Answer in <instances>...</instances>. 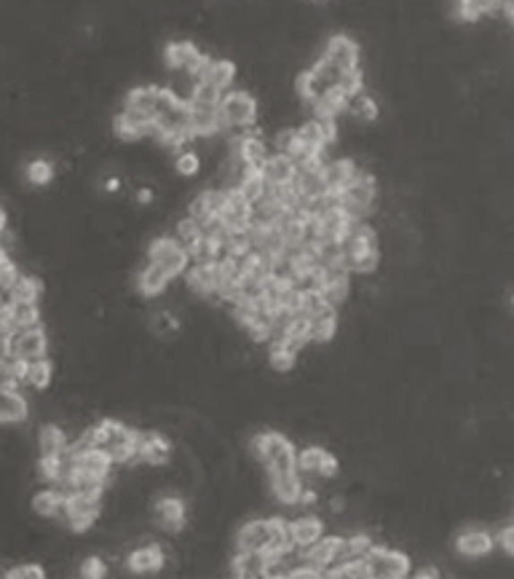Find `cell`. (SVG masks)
Wrapping results in <instances>:
<instances>
[{"label":"cell","instance_id":"5b68a950","mask_svg":"<svg viewBox=\"0 0 514 579\" xmlns=\"http://www.w3.org/2000/svg\"><path fill=\"white\" fill-rule=\"evenodd\" d=\"M220 126L223 129H247L257 121V99L247 89H231L223 94L220 108Z\"/></svg>","mask_w":514,"mask_h":579},{"label":"cell","instance_id":"484cf974","mask_svg":"<svg viewBox=\"0 0 514 579\" xmlns=\"http://www.w3.org/2000/svg\"><path fill=\"white\" fill-rule=\"evenodd\" d=\"M64 510V494L54 486L48 488H40L35 497H32V513L40 515V518H59Z\"/></svg>","mask_w":514,"mask_h":579},{"label":"cell","instance_id":"ee69618b","mask_svg":"<svg viewBox=\"0 0 514 579\" xmlns=\"http://www.w3.org/2000/svg\"><path fill=\"white\" fill-rule=\"evenodd\" d=\"M105 577H107V564H105L102 558L91 556V558H86V561L81 564V579H105Z\"/></svg>","mask_w":514,"mask_h":579},{"label":"cell","instance_id":"d4e9b609","mask_svg":"<svg viewBox=\"0 0 514 579\" xmlns=\"http://www.w3.org/2000/svg\"><path fill=\"white\" fill-rule=\"evenodd\" d=\"M43 282L32 274H19V280L11 285V290L5 292V300L11 303H40L43 298Z\"/></svg>","mask_w":514,"mask_h":579},{"label":"cell","instance_id":"74e56055","mask_svg":"<svg viewBox=\"0 0 514 579\" xmlns=\"http://www.w3.org/2000/svg\"><path fill=\"white\" fill-rule=\"evenodd\" d=\"M201 237H204V229H201L193 218H188V215L175 226V239H177L188 253L199 245V239H201Z\"/></svg>","mask_w":514,"mask_h":579},{"label":"cell","instance_id":"836d02e7","mask_svg":"<svg viewBox=\"0 0 514 579\" xmlns=\"http://www.w3.org/2000/svg\"><path fill=\"white\" fill-rule=\"evenodd\" d=\"M319 292H321L324 303H327L330 308H335V311H338V308L348 300V295H351V277H335V280H327Z\"/></svg>","mask_w":514,"mask_h":579},{"label":"cell","instance_id":"e575fe53","mask_svg":"<svg viewBox=\"0 0 514 579\" xmlns=\"http://www.w3.org/2000/svg\"><path fill=\"white\" fill-rule=\"evenodd\" d=\"M67 462L64 456H40L38 459V478L48 486H59V480L64 478Z\"/></svg>","mask_w":514,"mask_h":579},{"label":"cell","instance_id":"bcb514c9","mask_svg":"<svg viewBox=\"0 0 514 579\" xmlns=\"http://www.w3.org/2000/svg\"><path fill=\"white\" fill-rule=\"evenodd\" d=\"M493 540H496V545H499V548H501V550H504L510 558H514V523L504 526V529H501V531H499Z\"/></svg>","mask_w":514,"mask_h":579},{"label":"cell","instance_id":"4316f807","mask_svg":"<svg viewBox=\"0 0 514 579\" xmlns=\"http://www.w3.org/2000/svg\"><path fill=\"white\" fill-rule=\"evenodd\" d=\"M270 494L281 502V505H300V494H303V480L300 475H273L270 478Z\"/></svg>","mask_w":514,"mask_h":579},{"label":"cell","instance_id":"cb8c5ba5","mask_svg":"<svg viewBox=\"0 0 514 579\" xmlns=\"http://www.w3.org/2000/svg\"><path fill=\"white\" fill-rule=\"evenodd\" d=\"M67 432L59 424H40L38 427V451L40 456H64L67 451Z\"/></svg>","mask_w":514,"mask_h":579},{"label":"cell","instance_id":"d6a6232c","mask_svg":"<svg viewBox=\"0 0 514 579\" xmlns=\"http://www.w3.org/2000/svg\"><path fill=\"white\" fill-rule=\"evenodd\" d=\"M308 322H311V341L313 343H330L338 333V311H332V308L308 319Z\"/></svg>","mask_w":514,"mask_h":579},{"label":"cell","instance_id":"8992f818","mask_svg":"<svg viewBox=\"0 0 514 579\" xmlns=\"http://www.w3.org/2000/svg\"><path fill=\"white\" fill-rule=\"evenodd\" d=\"M148 264L158 266L169 280H175L188 272L191 255L175 237H156L148 247Z\"/></svg>","mask_w":514,"mask_h":579},{"label":"cell","instance_id":"30bf717a","mask_svg":"<svg viewBox=\"0 0 514 579\" xmlns=\"http://www.w3.org/2000/svg\"><path fill=\"white\" fill-rule=\"evenodd\" d=\"M346 537H321L313 548L303 550L300 566L316 569V572H330L332 566L346 564Z\"/></svg>","mask_w":514,"mask_h":579},{"label":"cell","instance_id":"f1b7e54d","mask_svg":"<svg viewBox=\"0 0 514 579\" xmlns=\"http://www.w3.org/2000/svg\"><path fill=\"white\" fill-rule=\"evenodd\" d=\"M169 277L158 269V266H153V264H148L140 274H137V290L145 295V298H156V295H161L164 290L169 288Z\"/></svg>","mask_w":514,"mask_h":579},{"label":"cell","instance_id":"ffe728a7","mask_svg":"<svg viewBox=\"0 0 514 579\" xmlns=\"http://www.w3.org/2000/svg\"><path fill=\"white\" fill-rule=\"evenodd\" d=\"M348 105H351V99H348L338 86H332V89H327L311 108H313V118H316V121H338V116L346 113Z\"/></svg>","mask_w":514,"mask_h":579},{"label":"cell","instance_id":"277c9868","mask_svg":"<svg viewBox=\"0 0 514 579\" xmlns=\"http://www.w3.org/2000/svg\"><path fill=\"white\" fill-rule=\"evenodd\" d=\"M378 199V180L373 172L359 169L354 180L340 191V207L354 223H364V218L373 212Z\"/></svg>","mask_w":514,"mask_h":579},{"label":"cell","instance_id":"d6986e66","mask_svg":"<svg viewBox=\"0 0 514 579\" xmlns=\"http://www.w3.org/2000/svg\"><path fill=\"white\" fill-rule=\"evenodd\" d=\"M185 277H188V288L193 290L196 295L210 298V295H218V290H220V269H218V264H199V266L188 269Z\"/></svg>","mask_w":514,"mask_h":579},{"label":"cell","instance_id":"f546056e","mask_svg":"<svg viewBox=\"0 0 514 579\" xmlns=\"http://www.w3.org/2000/svg\"><path fill=\"white\" fill-rule=\"evenodd\" d=\"M223 126H220V116L218 110H191V118H188V132L191 137H212L218 134Z\"/></svg>","mask_w":514,"mask_h":579},{"label":"cell","instance_id":"e0dca14e","mask_svg":"<svg viewBox=\"0 0 514 579\" xmlns=\"http://www.w3.org/2000/svg\"><path fill=\"white\" fill-rule=\"evenodd\" d=\"M167 564L164 558V550L158 545H145V548H137L134 553H129L126 558V569L137 577H145V575H156L161 572Z\"/></svg>","mask_w":514,"mask_h":579},{"label":"cell","instance_id":"5bb4252c","mask_svg":"<svg viewBox=\"0 0 514 579\" xmlns=\"http://www.w3.org/2000/svg\"><path fill=\"white\" fill-rule=\"evenodd\" d=\"M493 548H496V540L485 529H467L456 540V553L461 558H475V561L477 558H488L493 553Z\"/></svg>","mask_w":514,"mask_h":579},{"label":"cell","instance_id":"1f68e13d","mask_svg":"<svg viewBox=\"0 0 514 579\" xmlns=\"http://www.w3.org/2000/svg\"><path fill=\"white\" fill-rule=\"evenodd\" d=\"M268 156H270V151L260 137H255V134L242 137V161H244L247 169H262Z\"/></svg>","mask_w":514,"mask_h":579},{"label":"cell","instance_id":"b9f144b4","mask_svg":"<svg viewBox=\"0 0 514 579\" xmlns=\"http://www.w3.org/2000/svg\"><path fill=\"white\" fill-rule=\"evenodd\" d=\"M175 169H177V175H183V177H196L199 169H201L199 153H196V151H180L177 159H175Z\"/></svg>","mask_w":514,"mask_h":579},{"label":"cell","instance_id":"9a60e30c","mask_svg":"<svg viewBox=\"0 0 514 579\" xmlns=\"http://www.w3.org/2000/svg\"><path fill=\"white\" fill-rule=\"evenodd\" d=\"M169 459H172V445L161 432H140L137 462H145L150 467H161Z\"/></svg>","mask_w":514,"mask_h":579},{"label":"cell","instance_id":"f907efd6","mask_svg":"<svg viewBox=\"0 0 514 579\" xmlns=\"http://www.w3.org/2000/svg\"><path fill=\"white\" fill-rule=\"evenodd\" d=\"M504 13H507V16L514 22V3H507V5H504Z\"/></svg>","mask_w":514,"mask_h":579},{"label":"cell","instance_id":"3957f363","mask_svg":"<svg viewBox=\"0 0 514 579\" xmlns=\"http://www.w3.org/2000/svg\"><path fill=\"white\" fill-rule=\"evenodd\" d=\"M343 255L351 274H373L381 266V245L375 229L367 223H354L348 237L343 239Z\"/></svg>","mask_w":514,"mask_h":579},{"label":"cell","instance_id":"2e32d148","mask_svg":"<svg viewBox=\"0 0 514 579\" xmlns=\"http://www.w3.org/2000/svg\"><path fill=\"white\" fill-rule=\"evenodd\" d=\"M321 537H324V521L321 518H316V515H300V518L289 521V540H292L295 550H308Z\"/></svg>","mask_w":514,"mask_h":579},{"label":"cell","instance_id":"60d3db41","mask_svg":"<svg viewBox=\"0 0 514 579\" xmlns=\"http://www.w3.org/2000/svg\"><path fill=\"white\" fill-rule=\"evenodd\" d=\"M324 579H370V575H367L364 561H346V564L324 572Z\"/></svg>","mask_w":514,"mask_h":579},{"label":"cell","instance_id":"83f0119b","mask_svg":"<svg viewBox=\"0 0 514 579\" xmlns=\"http://www.w3.org/2000/svg\"><path fill=\"white\" fill-rule=\"evenodd\" d=\"M236 191L255 207L260 204L265 196H268V183H265V177H262V172L260 169H247L244 175H242V180H239V186H236Z\"/></svg>","mask_w":514,"mask_h":579},{"label":"cell","instance_id":"6da1fadb","mask_svg":"<svg viewBox=\"0 0 514 579\" xmlns=\"http://www.w3.org/2000/svg\"><path fill=\"white\" fill-rule=\"evenodd\" d=\"M89 437H91L94 448H102L113 459V464L137 462V448H140L137 429H129L126 424H121L116 419H105L94 429H89Z\"/></svg>","mask_w":514,"mask_h":579},{"label":"cell","instance_id":"7402d4cb","mask_svg":"<svg viewBox=\"0 0 514 579\" xmlns=\"http://www.w3.org/2000/svg\"><path fill=\"white\" fill-rule=\"evenodd\" d=\"M30 416L27 397L21 392L0 389V424H24Z\"/></svg>","mask_w":514,"mask_h":579},{"label":"cell","instance_id":"f35d334b","mask_svg":"<svg viewBox=\"0 0 514 579\" xmlns=\"http://www.w3.org/2000/svg\"><path fill=\"white\" fill-rule=\"evenodd\" d=\"M268 362H270L273 370L287 373V370H292L297 365V351L289 349V346H284V343H278V341H273L270 351H268Z\"/></svg>","mask_w":514,"mask_h":579},{"label":"cell","instance_id":"7bdbcfd3","mask_svg":"<svg viewBox=\"0 0 514 579\" xmlns=\"http://www.w3.org/2000/svg\"><path fill=\"white\" fill-rule=\"evenodd\" d=\"M273 145H276V153L292 156V151H295V145H297V129H292V126L278 129L276 137H273Z\"/></svg>","mask_w":514,"mask_h":579},{"label":"cell","instance_id":"4dcf8cb0","mask_svg":"<svg viewBox=\"0 0 514 579\" xmlns=\"http://www.w3.org/2000/svg\"><path fill=\"white\" fill-rule=\"evenodd\" d=\"M11 322L16 330H27V327H40L43 322V311H40V303H11Z\"/></svg>","mask_w":514,"mask_h":579},{"label":"cell","instance_id":"8d00e7d4","mask_svg":"<svg viewBox=\"0 0 514 579\" xmlns=\"http://www.w3.org/2000/svg\"><path fill=\"white\" fill-rule=\"evenodd\" d=\"M24 177H27L30 186L43 188V186H48L54 180V164L48 159H35V161H30L24 167Z\"/></svg>","mask_w":514,"mask_h":579},{"label":"cell","instance_id":"8fae6325","mask_svg":"<svg viewBox=\"0 0 514 579\" xmlns=\"http://www.w3.org/2000/svg\"><path fill=\"white\" fill-rule=\"evenodd\" d=\"M321 59L338 70V73H348V70H359V59H362V48L351 35H332L324 46Z\"/></svg>","mask_w":514,"mask_h":579},{"label":"cell","instance_id":"7a4b0ae2","mask_svg":"<svg viewBox=\"0 0 514 579\" xmlns=\"http://www.w3.org/2000/svg\"><path fill=\"white\" fill-rule=\"evenodd\" d=\"M253 456L265 464L268 478L273 475H295L297 472V451L281 432H260L250 443Z\"/></svg>","mask_w":514,"mask_h":579},{"label":"cell","instance_id":"9c48e42d","mask_svg":"<svg viewBox=\"0 0 514 579\" xmlns=\"http://www.w3.org/2000/svg\"><path fill=\"white\" fill-rule=\"evenodd\" d=\"M8 354L11 359H21V362H38L48 357V333L40 327H27V330H16L8 338Z\"/></svg>","mask_w":514,"mask_h":579},{"label":"cell","instance_id":"ac0fdd59","mask_svg":"<svg viewBox=\"0 0 514 579\" xmlns=\"http://www.w3.org/2000/svg\"><path fill=\"white\" fill-rule=\"evenodd\" d=\"M153 513H156V521H158V526L164 531H172V534L183 531V526H185V502L180 497H161L156 502Z\"/></svg>","mask_w":514,"mask_h":579},{"label":"cell","instance_id":"603a6c76","mask_svg":"<svg viewBox=\"0 0 514 579\" xmlns=\"http://www.w3.org/2000/svg\"><path fill=\"white\" fill-rule=\"evenodd\" d=\"M236 75H239V70H236V62H234V59H212L201 81L210 83V86H215L220 94H226V91H231Z\"/></svg>","mask_w":514,"mask_h":579},{"label":"cell","instance_id":"52a82bcc","mask_svg":"<svg viewBox=\"0 0 514 579\" xmlns=\"http://www.w3.org/2000/svg\"><path fill=\"white\" fill-rule=\"evenodd\" d=\"M99 513H102V497H89V494H67L64 497L62 518H64L67 531H73V534L89 531L97 523Z\"/></svg>","mask_w":514,"mask_h":579},{"label":"cell","instance_id":"ab89813d","mask_svg":"<svg viewBox=\"0 0 514 579\" xmlns=\"http://www.w3.org/2000/svg\"><path fill=\"white\" fill-rule=\"evenodd\" d=\"M348 108H351V113H354L359 121H367V124H370V121H378V116H381L378 102H375L370 94H364V91H362L359 97H354Z\"/></svg>","mask_w":514,"mask_h":579},{"label":"cell","instance_id":"44dd1931","mask_svg":"<svg viewBox=\"0 0 514 579\" xmlns=\"http://www.w3.org/2000/svg\"><path fill=\"white\" fill-rule=\"evenodd\" d=\"M356 172H359V167H356L351 159H332V161H324V180H327L330 194H340V191L354 180Z\"/></svg>","mask_w":514,"mask_h":579},{"label":"cell","instance_id":"ba28073f","mask_svg":"<svg viewBox=\"0 0 514 579\" xmlns=\"http://www.w3.org/2000/svg\"><path fill=\"white\" fill-rule=\"evenodd\" d=\"M370 579H407L410 575V558L399 550L389 548H373L364 558Z\"/></svg>","mask_w":514,"mask_h":579},{"label":"cell","instance_id":"4fadbf2b","mask_svg":"<svg viewBox=\"0 0 514 579\" xmlns=\"http://www.w3.org/2000/svg\"><path fill=\"white\" fill-rule=\"evenodd\" d=\"M260 172H262L268 188L281 191V188H292L295 175H297V164H295L289 156H284V153H270V156L265 159V164H262Z\"/></svg>","mask_w":514,"mask_h":579},{"label":"cell","instance_id":"f5cc1de1","mask_svg":"<svg viewBox=\"0 0 514 579\" xmlns=\"http://www.w3.org/2000/svg\"><path fill=\"white\" fill-rule=\"evenodd\" d=\"M234 579H239V577H234Z\"/></svg>","mask_w":514,"mask_h":579},{"label":"cell","instance_id":"d590c367","mask_svg":"<svg viewBox=\"0 0 514 579\" xmlns=\"http://www.w3.org/2000/svg\"><path fill=\"white\" fill-rule=\"evenodd\" d=\"M51 378H54V362L46 357V359H38V362H30L27 367V384L38 392L48 389L51 386Z\"/></svg>","mask_w":514,"mask_h":579},{"label":"cell","instance_id":"c3c4849f","mask_svg":"<svg viewBox=\"0 0 514 579\" xmlns=\"http://www.w3.org/2000/svg\"><path fill=\"white\" fill-rule=\"evenodd\" d=\"M8 231V212H5V207H0V237Z\"/></svg>","mask_w":514,"mask_h":579},{"label":"cell","instance_id":"7dc6e473","mask_svg":"<svg viewBox=\"0 0 514 579\" xmlns=\"http://www.w3.org/2000/svg\"><path fill=\"white\" fill-rule=\"evenodd\" d=\"M137 202H140V204L153 202V191H150V188H142V191H140V196H137Z\"/></svg>","mask_w":514,"mask_h":579},{"label":"cell","instance_id":"816d5d0a","mask_svg":"<svg viewBox=\"0 0 514 579\" xmlns=\"http://www.w3.org/2000/svg\"><path fill=\"white\" fill-rule=\"evenodd\" d=\"M512 306H514V295H512Z\"/></svg>","mask_w":514,"mask_h":579},{"label":"cell","instance_id":"f6af8a7d","mask_svg":"<svg viewBox=\"0 0 514 579\" xmlns=\"http://www.w3.org/2000/svg\"><path fill=\"white\" fill-rule=\"evenodd\" d=\"M3 579H46V572L38 564H21V566L5 572Z\"/></svg>","mask_w":514,"mask_h":579},{"label":"cell","instance_id":"7c38bea8","mask_svg":"<svg viewBox=\"0 0 514 579\" xmlns=\"http://www.w3.org/2000/svg\"><path fill=\"white\" fill-rule=\"evenodd\" d=\"M297 470L311 472L316 478H335L338 470H340V462L327 448L311 445V448H305V451L297 454Z\"/></svg>","mask_w":514,"mask_h":579},{"label":"cell","instance_id":"681fc988","mask_svg":"<svg viewBox=\"0 0 514 579\" xmlns=\"http://www.w3.org/2000/svg\"><path fill=\"white\" fill-rule=\"evenodd\" d=\"M413 579H440V575L434 569H424V572H418Z\"/></svg>","mask_w":514,"mask_h":579}]
</instances>
